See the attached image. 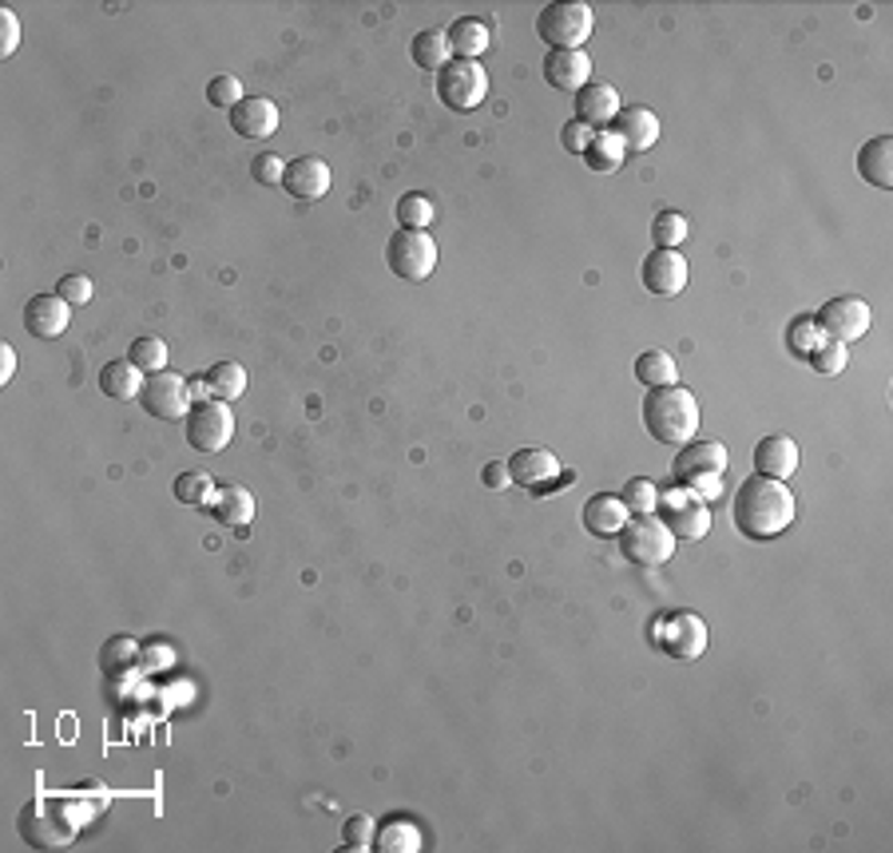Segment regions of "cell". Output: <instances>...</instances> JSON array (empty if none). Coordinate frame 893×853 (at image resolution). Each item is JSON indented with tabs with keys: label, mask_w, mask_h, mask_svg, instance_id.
<instances>
[{
	"label": "cell",
	"mask_w": 893,
	"mask_h": 853,
	"mask_svg": "<svg viewBox=\"0 0 893 853\" xmlns=\"http://www.w3.org/2000/svg\"><path fill=\"white\" fill-rule=\"evenodd\" d=\"M810 358H814V370L830 373V378L846 370V346H842V341H822V346H818Z\"/></svg>",
	"instance_id": "obj_42"
},
{
	"label": "cell",
	"mask_w": 893,
	"mask_h": 853,
	"mask_svg": "<svg viewBox=\"0 0 893 853\" xmlns=\"http://www.w3.org/2000/svg\"><path fill=\"white\" fill-rule=\"evenodd\" d=\"M596 140V132H592L588 124H581V120H568V124L561 127V143H564V152H572V155H584L588 152V143Z\"/></svg>",
	"instance_id": "obj_43"
},
{
	"label": "cell",
	"mask_w": 893,
	"mask_h": 853,
	"mask_svg": "<svg viewBox=\"0 0 893 853\" xmlns=\"http://www.w3.org/2000/svg\"><path fill=\"white\" fill-rule=\"evenodd\" d=\"M612 132L619 135V143H624L627 152H647V147H656L659 143V115L651 112V107H639V104L619 107Z\"/></svg>",
	"instance_id": "obj_21"
},
{
	"label": "cell",
	"mask_w": 893,
	"mask_h": 853,
	"mask_svg": "<svg viewBox=\"0 0 893 853\" xmlns=\"http://www.w3.org/2000/svg\"><path fill=\"white\" fill-rule=\"evenodd\" d=\"M858 171H862L865 183H874L882 191H893V140L890 135H877L858 152Z\"/></svg>",
	"instance_id": "obj_24"
},
{
	"label": "cell",
	"mask_w": 893,
	"mask_h": 853,
	"mask_svg": "<svg viewBox=\"0 0 893 853\" xmlns=\"http://www.w3.org/2000/svg\"><path fill=\"white\" fill-rule=\"evenodd\" d=\"M211 512H215V521H219V524L243 528V524L255 521V496H250L243 484H227V489H219V493H215Z\"/></svg>",
	"instance_id": "obj_26"
},
{
	"label": "cell",
	"mask_w": 893,
	"mask_h": 853,
	"mask_svg": "<svg viewBox=\"0 0 893 853\" xmlns=\"http://www.w3.org/2000/svg\"><path fill=\"white\" fill-rule=\"evenodd\" d=\"M438 95L449 112H473L489 95V76L476 60H449L438 72Z\"/></svg>",
	"instance_id": "obj_7"
},
{
	"label": "cell",
	"mask_w": 893,
	"mask_h": 853,
	"mask_svg": "<svg viewBox=\"0 0 893 853\" xmlns=\"http://www.w3.org/2000/svg\"><path fill=\"white\" fill-rule=\"evenodd\" d=\"M636 378L644 381L647 389H659V386H675L679 370H675L671 353L647 350V353H639V358H636Z\"/></svg>",
	"instance_id": "obj_33"
},
{
	"label": "cell",
	"mask_w": 893,
	"mask_h": 853,
	"mask_svg": "<svg viewBox=\"0 0 893 853\" xmlns=\"http://www.w3.org/2000/svg\"><path fill=\"white\" fill-rule=\"evenodd\" d=\"M20 837H24L29 845H40V850L68 845V837H72V822H68V814L57 806V802H29L24 814H20Z\"/></svg>",
	"instance_id": "obj_12"
},
{
	"label": "cell",
	"mask_w": 893,
	"mask_h": 853,
	"mask_svg": "<svg viewBox=\"0 0 893 853\" xmlns=\"http://www.w3.org/2000/svg\"><path fill=\"white\" fill-rule=\"evenodd\" d=\"M822 330H818L814 318H799V322H790V350L794 353H814L822 346Z\"/></svg>",
	"instance_id": "obj_41"
},
{
	"label": "cell",
	"mask_w": 893,
	"mask_h": 853,
	"mask_svg": "<svg viewBox=\"0 0 893 853\" xmlns=\"http://www.w3.org/2000/svg\"><path fill=\"white\" fill-rule=\"evenodd\" d=\"M619 552H624L632 564L656 568V564H667V559L675 556V536L656 512L627 516V524L619 528Z\"/></svg>",
	"instance_id": "obj_4"
},
{
	"label": "cell",
	"mask_w": 893,
	"mask_h": 853,
	"mask_svg": "<svg viewBox=\"0 0 893 853\" xmlns=\"http://www.w3.org/2000/svg\"><path fill=\"white\" fill-rule=\"evenodd\" d=\"M799 461H802L799 445L782 433L762 436L759 445H755V469H759L762 476H770V481H787V476L799 469Z\"/></svg>",
	"instance_id": "obj_22"
},
{
	"label": "cell",
	"mask_w": 893,
	"mask_h": 853,
	"mask_svg": "<svg viewBox=\"0 0 893 853\" xmlns=\"http://www.w3.org/2000/svg\"><path fill=\"white\" fill-rule=\"evenodd\" d=\"M659 508L664 516L659 521L671 528L675 541H704L707 528H711V512L687 489H671V493H659Z\"/></svg>",
	"instance_id": "obj_10"
},
{
	"label": "cell",
	"mask_w": 893,
	"mask_h": 853,
	"mask_svg": "<svg viewBox=\"0 0 893 853\" xmlns=\"http://www.w3.org/2000/svg\"><path fill=\"white\" fill-rule=\"evenodd\" d=\"M627 516H632V512L624 508V501H619V496H608V493L592 496V501L584 504V528H588L592 536H599V541L619 536V528L627 524Z\"/></svg>",
	"instance_id": "obj_23"
},
{
	"label": "cell",
	"mask_w": 893,
	"mask_h": 853,
	"mask_svg": "<svg viewBox=\"0 0 893 853\" xmlns=\"http://www.w3.org/2000/svg\"><path fill=\"white\" fill-rule=\"evenodd\" d=\"M504 465H509L513 484H521V489H548L552 481H561V461L548 449H521Z\"/></svg>",
	"instance_id": "obj_18"
},
{
	"label": "cell",
	"mask_w": 893,
	"mask_h": 853,
	"mask_svg": "<svg viewBox=\"0 0 893 853\" xmlns=\"http://www.w3.org/2000/svg\"><path fill=\"white\" fill-rule=\"evenodd\" d=\"M132 366H140L143 373H163V366H167V341L163 338H152V333H143V338L132 341Z\"/></svg>",
	"instance_id": "obj_36"
},
{
	"label": "cell",
	"mask_w": 893,
	"mask_h": 853,
	"mask_svg": "<svg viewBox=\"0 0 893 853\" xmlns=\"http://www.w3.org/2000/svg\"><path fill=\"white\" fill-rule=\"evenodd\" d=\"M818 330L827 341H858L865 330H870V302L854 295H842V298H830L822 310H818Z\"/></svg>",
	"instance_id": "obj_11"
},
{
	"label": "cell",
	"mask_w": 893,
	"mask_h": 853,
	"mask_svg": "<svg viewBox=\"0 0 893 853\" xmlns=\"http://www.w3.org/2000/svg\"><path fill=\"white\" fill-rule=\"evenodd\" d=\"M373 850H381V853H418L421 850V830L409 822V818H386V822L378 825Z\"/></svg>",
	"instance_id": "obj_29"
},
{
	"label": "cell",
	"mask_w": 893,
	"mask_h": 853,
	"mask_svg": "<svg viewBox=\"0 0 893 853\" xmlns=\"http://www.w3.org/2000/svg\"><path fill=\"white\" fill-rule=\"evenodd\" d=\"M17 44H20V20H17V12L0 9V52H4V56H12V52H17Z\"/></svg>",
	"instance_id": "obj_46"
},
{
	"label": "cell",
	"mask_w": 893,
	"mask_h": 853,
	"mask_svg": "<svg viewBox=\"0 0 893 853\" xmlns=\"http://www.w3.org/2000/svg\"><path fill=\"white\" fill-rule=\"evenodd\" d=\"M172 493L179 504H191V508H203V504L215 501V481H211V473H203V469H195V473H179L172 484Z\"/></svg>",
	"instance_id": "obj_32"
},
{
	"label": "cell",
	"mask_w": 893,
	"mask_h": 853,
	"mask_svg": "<svg viewBox=\"0 0 893 853\" xmlns=\"http://www.w3.org/2000/svg\"><path fill=\"white\" fill-rule=\"evenodd\" d=\"M409 56H413L418 68H425V72H441V68L449 64V56H453V48H449V37L441 29H425L413 37Z\"/></svg>",
	"instance_id": "obj_30"
},
{
	"label": "cell",
	"mask_w": 893,
	"mask_h": 853,
	"mask_svg": "<svg viewBox=\"0 0 893 853\" xmlns=\"http://www.w3.org/2000/svg\"><path fill=\"white\" fill-rule=\"evenodd\" d=\"M624 508L632 512V516H644V512H656L659 508V489L647 476H632V481L624 484Z\"/></svg>",
	"instance_id": "obj_37"
},
{
	"label": "cell",
	"mask_w": 893,
	"mask_h": 853,
	"mask_svg": "<svg viewBox=\"0 0 893 853\" xmlns=\"http://www.w3.org/2000/svg\"><path fill=\"white\" fill-rule=\"evenodd\" d=\"M624 155H627V147L619 143V135L608 127V132H596V140L588 143L584 163H588L592 175H616V171L624 167Z\"/></svg>",
	"instance_id": "obj_28"
},
{
	"label": "cell",
	"mask_w": 893,
	"mask_h": 853,
	"mask_svg": "<svg viewBox=\"0 0 893 853\" xmlns=\"http://www.w3.org/2000/svg\"><path fill=\"white\" fill-rule=\"evenodd\" d=\"M207 389H211V398L215 401H238L243 393H247V370L238 366V361H215L207 370Z\"/></svg>",
	"instance_id": "obj_31"
},
{
	"label": "cell",
	"mask_w": 893,
	"mask_h": 853,
	"mask_svg": "<svg viewBox=\"0 0 893 853\" xmlns=\"http://www.w3.org/2000/svg\"><path fill=\"white\" fill-rule=\"evenodd\" d=\"M72 322V306L60 295H37L24 306V330L32 338H60Z\"/></svg>",
	"instance_id": "obj_20"
},
{
	"label": "cell",
	"mask_w": 893,
	"mask_h": 853,
	"mask_svg": "<svg viewBox=\"0 0 893 853\" xmlns=\"http://www.w3.org/2000/svg\"><path fill=\"white\" fill-rule=\"evenodd\" d=\"M433 215H438V207H433V199L421 195V191H409V195H401L398 199L401 230H425L429 223H433Z\"/></svg>",
	"instance_id": "obj_34"
},
{
	"label": "cell",
	"mask_w": 893,
	"mask_h": 853,
	"mask_svg": "<svg viewBox=\"0 0 893 853\" xmlns=\"http://www.w3.org/2000/svg\"><path fill=\"white\" fill-rule=\"evenodd\" d=\"M12 373H17V350L0 346V381H12Z\"/></svg>",
	"instance_id": "obj_48"
},
{
	"label": "cell",
	"mask_w": 893,
	"mask_h": 853,
	"mask_svg": "<svg viewBox=\"0 0 893 853\" xmlns=\"http://www.w3.org/2000/svg\"><path fill=\"white\" fill-rule=\"evenodd\" d=\"M592 9L588 4H576V0H556L548 9L536 17V32L548 48H561V52H576L584 48V40L592 37Z\"/></svg>",
	"instance_id": "obj_5"
},
{
	"label": "cell",
	"mask_w": 893,
	"mask_h": 853,
	"mask_svg": "<svg viewBox=\"0 0 893 853\" xmlns=\"http://www.w3.org/2000/svg\"><path fill=\"white\" fill-rule=\"evenodd\" d=\"M639 278H644V286L651 290V295L659 298H675L684 295L687 286V258L679 255V250H651V255L644 258V266H639Z\"/></svg>",
	"instance_id": "obj_14"
},
{
	"label": "cell",
	"mask_w": 893,
	"mask_h": 853,
	"mask_svg": "<svg viewBox=\"0 0 893 853\" xmlns=\"http://www.w3.org/2000/svg\"><path fill=\"white\" fill-rule=\"evenodd\" d=\"M247 100L243 95V80H235V76H215L207 84V104L211 107H223V112H230V107H238Z\"/></svg>",
	"instance_id": "obj_39"
},
{
	"label": "cell",
	"mask_w": 893,
	"mask_h": 853,
	"mask_svg": "<svg viewBox=\"0 0 893 853\" xmlns=\"http://www.w3.org/2000/svg\"><path fill=\"white\" fill-rule=\"evenodd\" d=\"M485 484H489V489H509V484H513V476H509V465H504V461H493V465H485Z\"/></svg>",
	"instance_id": "obj_47"
},
{
	"label": "cell",
	"mask_w": 893,
	"mask_h": 853,
	"mask_svg": "<svg viewBox=\"0 0 893 853\" xmlns=\"http://www.w3.org/2000/svg\"><path fill=\"white\" fill-rule=\"evenodd\" d=\"M135 639H127V636H115V639H107V647H104V667L107 671H115L120 664H127V659H135Z\"/></svg>",
	"instance_id": "obj_45"
},
{
	"label": "cell",
	"mask_w": 893,
	"mask_h": 853,
	"mask_svg": "<svg viewBox=\"0 0 893 853\" xmlns=\"http://www.w3.org/2000/svg\"><path fill=\"white\" fill-rule=\"evenodd\" d=\"M230 127L243 140H270L278 132V104L267 95H247L238 107H230Z\"/></svg>",
	"instance_id": "obj_16"
},
{
	"label": "cell",
	"mask_w": 893,
	"mask_h": 853,
	"mask_svg": "<svg viewBox=\"0 0 893 853\" xmlns=\"http://www.w3.org/2000/svg\"><path fill=\"white\" fill-rule=\"evenodd\" d=\"M57 295L64 298L72 310H76V306H88V302H92V278L80 275V270H72V275H64L57 282Z\"/></svg>",
	"instance_id": "obj_40"
},
{
	"label": "cell",
	"mask_w": 893,
	"mask_h": 853,
	"mask_svg": "<svg viewBox=\"0 0 893 853\" xmlns=\"http://www.w3.org/2000/svg\"><path fill=\"white\" fill-rule=\"evenodd\" d=\"M235 436V418H230L227 401H199L187 413V445L199 453H223Z\"/></svg>",
	"instance_id": "obj_8"
},
{
	"label": "cell",
	"mask_w": 893,
	"mask_h": 853,
	"mask_svg": "<svg viewBox=\"0 0 893 853\" xmlns=\"http://www.w3.org/2000/svg\"><path fill=\"white\" fill-rule=\"evenodd\" d=\"M794 512H799V501H794L787 484L755 473L735 493L731 521L747 541H774L794 524Z\"/></svg>",
	"instance_id": "obj_1"
},
{
	"label": "cell",
	"mask_w": 893,
	"mask_h": 853,
	"mask_svg": "<svg viewBox=\"0 0 893 853\" xmlns=\"http://www.w3.org/2000/svg\"><path fill=\"white\" fill-rule=\"evenodd\" d=\"M651 238L659 250H679L687 243V218L679 210H659L651 223Z\"/></svg>",
	"instance_id": "obj_35"
},
{
	"label": "cell",
	"mask_w": 893,
	"mask_h": 853,
	"mask_svg": "<svg viewBox=\"0 0 893 853\" xmlns=\"http://www.w3.org/2000/svg\"><path fill=\"white\" fill-rule=\"evenodd\" d=\"M722 473H727V449L719 441H687L679 445V456H675V481L679 489L695 493L699 501H715L722 496Z\"/></svg>",
	"instance_id": "obj_3"
},
{
	"label": "cell",
	"mask_w": 893,
	"mask_h": 853,
	"mask_svg": "<svg viewBox=\"0 0 893 853\" xmlns=\"http://www.w3.org/2000/svg\"><path fill=\"white\" fill-rule=\"evenodd\" d=\"M100 389H104L107 398H115V401H132V398H140V389H143V370H140V366H132V358L107 361L104 370H100Z\"/></svg>",
	"instance_id": "obj_27"
},
{
	"label": "cell",
	"mask_w": 893,
	"mask_h": 853,
	"mask_svg": "<svg viewBox=\"0 0 893 853\" xmlns=\"http://www.w3.org/2000/svg\"><path fill=\"white\" fill-rule=\"evenodd\" d=\"M449 48H453L456 60H476L485 56L489 44H493V37H489V24H481V20L473 17H456L453 24H449Z\"/></svg>",
	"instance_id": "obj_25"
},
{
	"label": "cell",
	"mask_w": 893,
	"mask_h": 853,
	"mask_svg": "<svg viewBox=\"0 0 893 853\" xmlns=\"http://www.w3.org/2000/svg\"><path fill=\"white\" fill-rule=\"evenodd\" d=\"M373 837H378V822L370 814H353L346 818L342 825V845L346 850H373Z\"/></svg>",
	"instance_id": "obj_38"
},
{
	"label": "cell",
	"mask_w": 893,
	"mask_h": 853,
	"mask_svg": "<svg viewBox=\"0 0 893 853\" xmlns=\"http://www.w3.org/2000/svg\"><path fill=\"white\" fill-rule=\"evenodd\" d=\"M386 263L406 282H425L438 270V243L429 238V230H398L386 243Z\"/></svg>",
	"instance_id": "obj_6"
},
{
	"label": "cell",
	"mask_w": 893,
	"mask_h": 853,
	"mask_svg": "<svg viewBox=\"0 0 893 853\" xmlns=\"http://www.w3.org/2000/svg\"><path fill=\"white\" fill-rule=\"evenodd\" d=\"M544 80H548L556 92L576 95L592 80L588 52H584V48H576V52H561V48H552L548 56H544Z\"/></svg>",
	"instance_id": "obj_17"
},
{
	"label": "cell",
	"mask_w": 893,
	"mask_h": 853,
	"mask_svg": "<svg viewBox=\"0 0 893 853\" xmlns=\"http://www.w3.org/2000/svg\"><path fill=\"white\" fill-rule=\"evenodd\" d=\"M659 644L671 659H699L707 651V624L695 612H675L659 627Z\"/></svg>",
	"instance_id": "obj_13"
},
{
	"label": "cell",
	"mask_w": 893,
	"mask_h": 853,
	"mask_svg": "<svg viewBox=\"0 0 893 853\" xmlns=\"http://www.w3.org/2000/svg\"><path fill=\"white\" fill-rule=\"evenodd\" d=\"M250 175H255L258 183H283V175H286V163L278 160V155H270V152H263V155H255V163H250Z\"/></svg>",
	"instance_id": "obj_44"
},
{
	"label": "cell",
	"mask_w": 893,
	"mask_h": 853,
	"mask_svg": "<svg viewBox=\"0 0 893 853\" xmlns=\"http://www.w3.org/2000/svg\"><path fill=\"white\" fill-rule=\"evenodd\" d=\"M283 187L302 203H318L330 191V167L318 155H302V160H290L283 175Z\"/></svg>",
	"instance_id": "obj_19"
},
{
	"label": "cell",
	"mask_w": 893,
	"mask_h": 853,
	"mask_svg": "<svg viewBox=\"0 0 893 853\" xmlns=\"http://www.w3.org/2000/svg\"><path fill=\"white\" fill-rule=\"evenodd\" d=\"M619 115V92L604 80H588V84L576 92V120L588 124L592 132H608Z\"/></svg>",
	"instance_id": "obj_15"
},
{
	"label": "cell",
	"mask_w": 893,
	"mask_h": 853,
	"mask_svg": "<svg viewBox=\"0 0 893 853\" xmlns=\"http://www.w3.org/2000/svg\"><path fill=\"white\" fill-rule=\"evenodd\" d=\"M140 405L160 421H179L191 413V381L183 373H147L140 389Z\"/></svg>",
	"instance_id": "obj_9"
},
{
	"label": "cell",
	"mask_w": 893,
	"mask_h": 853,
	"mask_svg": "<svg viewBox=\"0 0 893 853\" xmlns=\"http://www.w3.org/2000/svg\"><path fill=\"white\" fill-rule=\"evenodd\" d=\"M644 425L659 445H687L699 436V398L684 386H659L644 398Z\"/></svg>",
	"instance_id": "obj_2"
}]
</instances>
